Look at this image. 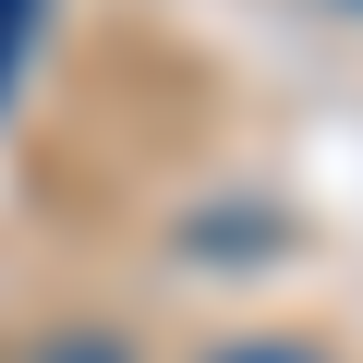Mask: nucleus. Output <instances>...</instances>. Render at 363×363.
I'll use <instances>...</instances> for the list:
<instances>
[{"instance_id": "nucleus-2", "label": "nucleus", "mask_w": 363, "mask_h": 363, "mask_svg": "<svg viewBox=\"0 0 363 363\" xmlns=\"http://www.w3.org/2000/svg\"><path fill=\"white\" fill-rule=\"evenodd\" d=\"M206 363H327V351H303V339H230V351H206Z\"/></svg>"}, {"instance_id": "nucleus-3", "label": "nucleus", "mask_w": 363, "mask_h": 363, "mask_svg": "<svg viewBox=\"0 0 363 363\" xmlns=\"http://www.w3.org/2000/svg\"><path fill=\"white\" fill-rule=\"evenodd\" d=\"M37 363H121V351H109V339H49Z\"/></svg>"}, {"instance_id": "nucleus-1", "label": "nucleus", "mask_w": 363, "mask_h": 363, "mask_svg": "<svg viewBox=\"0 0 363 363\" xmlns=\"http://www.w3.org/2000/svg\"><path fill=\"white\" fill-rule=\"evenodd\" d=\"M37 25H49V0H0V85L25 73V49H37Z\"/></svg>"}]
</instances>
